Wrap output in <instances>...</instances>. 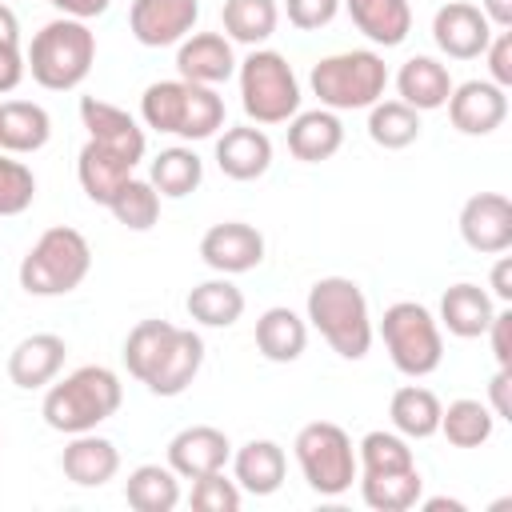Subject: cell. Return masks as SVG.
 <instances>
[{
	"label": "cell",
	"instance_id": "obj_42",
	"mask_svg": "<svg viewBox=\"0 0 512 512\" xmlns=\"http://www.w3.org/2000/svg\"><path fill=\"white\" fill-rule=\"evenodd\" d=\"M244 500L240 484L228 480L224 472H208V476H196L192 480V492H188V504L196 512H236Z\"/></svg>",
	"mask_w": 512,
	"mask_h": 512
},
{
	"label": "cell",
	"instance_id": "obj_16",
	"mask_svg": "<svg viewBox=\"0 0 512 512\" xmlns=\"http://www.w3.org/2000/svg\"><path fill=\"white\" fill-rule=\"evenodd\" d=\"M232 460V444L220 428L212 424H192V428H180L172 440H168V468L180 476V480H196V476H208V472H224V464Z\"/></svg>",
	"mask_w": 512,
	"mask_h": 512
},
{
	"label": "cell",
	"instance_id": "obj_49",
	"mask_svg": "<svg viewBox=\"0 0 512 512\" xmlns=\"http://www.w3.org/2000/svg\"><path fill=\"white\" fill-rule=\"evenodd\" d=\"M488 284H492V296H496L500 304H512V256H500V260H496Z\"/></svg>",
	"mask_w": 512,
	"mask_h": 512
},
{
	"label": "cell",
	"instance_id": "obj_12",
	"mask_svg": "<svg viewBox=\"0 0 512 512\" xmlns=\"http://www.w3.org/2000/svg\"><path fill=\"white\" fill-rule=\"evenodd\" d=\"M200 260L220 272V276H240V272H252L260 268L264 260V236L260 228L244 224V220H224V224H212L204 236H200Z\"/></svg>",
	"mask_w": 512,
	"mask_h": 512
},
{
	"label": "cell",
	"instance_id": "obj_17",
	"mask_svg": "<svg viewBox=\"0 0 512 512\" xmlns=\"http://www.w3.org/2000/svg\"><path fill=\"white\" fill-rule=\"evenodd\" d=\"M80 124L88 128V140L112 148L116 156H124L128 164H140L144 160V128L116 104L108 100H96V96H80Z\"/></svg>",
	"mask_w": 512,
	"mask_h": 512
},
{
	"label": "cell",
	"instance_id": "obj_43",
	"mask_svg": "<svg viewBox=\"0 0 512 512\" xmlns=\"http://www.w3.org/2000/svg\"><path fill=\"white\" fill-rule=\"evenodd\" d=\"M284 12H288V24L300 28V32H320L336 20L340 12V0H284Z\"/></svg>",
	"mask_w": 512,
	"mask_h": 512
},
{
	"label": "cell",
	"instance_id": "obj_21",
	"mask_svg": "<svg viewBox=\"0 0 512 512\" xmlns=\"http://www.w3.org/2000/svg\"><path fill=\"white\" fill-rule=\"evenodd\" d=\"M200 364H204V340H200V332L176 328L172 344L164 348V356H160L156 368L148 372L144 388H148L152 396H180V392L196 380Z\"/></svg>",
	"mask_w": 512,
	"mask_h": 512
},
{
	"label": "cell",
	"instance_id": "obj_25",
	"mask_svg": "<svg viewBox=\"0 0 512 512\" xmlns=\"http://www.w3.org/2000/svg\"><path fill=\"white\" fill-rule=\"evenodd\" d=\"M396 92L416 112H436L452 96V76L436 56H408L396 72Z\"/></svg>",
	"mask_w": 512,
	"mask_h": 512
},
{
	"label": "cell",
	"instance_id": "obj_36",
	"mask_svg": "<svg viewBox=\"0 0 512 512\" xmlns=\"http://www.w3.org/2000/svg\"><path fill=\"white\" fill-rule=\"evenodd\" d=\"M368 136H372L376 148L400 152V148L416 144V136H420V112L408 108L404 100H376L368 108Z\"/></svg>",
	"mask_w": 512,
	"mask_h": 512
},
{
	"label": "cell",
	"instance_id": "obj_41",
	"mask_svg": "<svg viewBox=\"0 0 512 512\" xmlns=\"http://www.w3.org/2000/svg\"><path fill=\"white\" fill-rule=\"evenodd\" d=\"M36 200V176L24 160H12V152H0V216H20Z\"/></svg>",
	"mask_w": 512,
	"mask_h": 512
},
{
	"label": "cell",
	"instance_id": "obj_39",
	"mask_svg": "<svg viewBox=\"0 0 512 512\" xmlns=\"http://www.w3.org/2000/svg\"><path fill=\"white\" fill-rule=\"evenodd\" d=\"M356 476H376V472H404V468H416V456L408 448V440L400 432H368L360 444H356Z\"/></svg>",
	"mask_w": 512,
	"mask_h": 512
},
{
	"label": "cell",
	"instance_id": "obj_31",
	"mask_svg": "<svg viewBox=\"0 0 512 512\" xmlns=\"http://www.w3.org/2000/svg\"><path fill=\"white\" fill-rule=\"evenodd\" d=\"M188 316L204 328H232L240 316H244V292L228 280V276H216V280H204L188 292L184 300Z\"/></svg>",
	"mask_w": 512,
	"mask_h": 512
},
{
	"label": "cell",
	"instance_id": "obj_22",
	"mask_svg": "<svg viewBox=\"0 0 512 512\" xmlns=\"http://www.w3.org/2000/svg\"><path fill=\"white\" fill-rule=\"evenodd\" d=\"M344 144V124L332 108H308L288 120V152L304 164L332 160Z\"/></svg>",
	"mask_w": 512,
	"mask_h": 512
},
{
	"label": "cell",
	"instance_id": "obj_46",
	"mask_svg": "<svg viewBox=\"0 0 512 512\" xmlns=\"http://www.w3.org/2000/svg\"><path fill=\"white\" fill-rule=\"evenodd\" d=\"M488 408L496 420H512V368H496L488 380Z\"/></svg>",
	"mask_w": 512,
	"mask_h": 512
},
{
	"label": "cell",
	"instance_id": "obj_18",
	"mask_svg": "<svg viewBox=\"0 0 512 512\" xmlns=\"http://www.w3.org/2000/svg\"><path fill=\"white\" fill-rule=\"evenodd\" d=\"M64 356H68L64 336H56V332H32V336H24V340L8 352V380H12L16 388H24V392L48 388V384L60 376Z\"/></svg>",
	"mask_w": 512,
	"mask_h": 512
},
{
	"label": "cell",
	"instance_id": "obj_23",
	"mask_svg": "<svg viewBox=\"0 0 512 512\" xmlns=\"http://www.w3.org/2000/svg\"><path fill=\"white\" fill-rule=\"evenodd\" d=\"M492 316H496L492 296H488L480 284L460 280V284L444 288V296H440V316H436V320H440V328H448L456 340H476V336L488 332Z\"/></svg>",
	"mask_w": 512,
	"mask_h": 512
},
{
	"label": "cell",
	"instance_id": "obj_37",
	"mask_svg": "<svg viewBox=\"0 0 512 512\" xmlns=\"http://www.w3.org/2000/svg\"><path fill=\"white\" fill-rule=\"evenodd\" d=\"M492 428H496V416L488 404L480 400H452L448 408H440V432L452 448H480L492 440Z\"/></svg>",
	"mask_w": 512,
	"mask_h": 512
},
{
	"label": "cell",
	"instance_id": "obj_24",
	"mask_svg": "<svg viewBox=\"0 0 512 512\" xmlns=\"http://www.w3.org/2000/svg\"><path fill=\"white\" fill-rule=\"evenodd\" d=\"M232 476L248 496H272L288 476V456L276 440H248L232 456Z\"/></svg>",
	"mask_w": 512,
	"mask_h": 512
},
{
	"label": "cell",
	"instance_id": "obj_3",
	"mask_svg": "<svg viewBox=\"0 0 512 512\" xmlns=\"http://www.w3.org/2000/svg\"><path fill=\"white\" fill-rule=\"evenodd\" d=\"M24 64L32 72V80L48 92H72L88 80L92 64H96V32L88 28V20H72V16H56L48 20L28 52Z\"/></svg>",
	"mask_w": 512,
	"mask_h": 512
},
{
	"label": "cell",
	"instance_id": "obj_27",
	"mask_svg": "<svg viewBox=\"0 0 512 512\" xmlns=\"http://www.w3.org/2000/svg\"><path fill=\"white\" fill-rule=\"evenodd\" d=\"M352 24L380 48H396L412 32V4L408 0H340Z\"/></svg>",
	"mask_w": 512,
	"mask_h": 512
},
{
	"label": "cell",
	"instance_id": "obj_38",
	"mask_svg": "<svg viewBox=\"0 0 512 512\" xmlns=\"http://www.w3.org/2000/svg\"><path fill=\"white\" fill-rule=\"evenodd\" d=\"M172 336H176L172 320H140L128 332V340H124V368H128V376H136L144 384L148 372L156 368V360L164 356V348L172 344Z\"/></svg>",
	"mask_w": 512,
	"mask_h": 512
},
{
	"label": "cell",
	"instance_id": "obj_19",
	"mask_svg": "<svg viewBox=\"0 0 512 512\" xmlns=\"http://www.w3.org/2000/svg\"><path fill=\"white\" fill-rule=\"evenodd\" d=\"M216 164L228 180H260L272 168V140L264 128L240 124V128H224L216 140Z\"/></svg>",
	"mask_w": 512,
	"mask_h": 512
},
{
	"label": "cell",
	"instance_id": "obj_7",
	"mask_svg": "<svg viewBox=\"0 0 512 512\" xmlns=\"http://www.w3.org/2000/svg\"><path fill=\"white\" fill-rule=\"evenodd\" d=\"M240 104L252 124H288L300 112V80L276 48H252L240 64Z\"/></svg>",
	"mask_w": 512,
	"mask_h": 512
},
{
	"label": "cell",
	"instance_id": "obj_33",
	"mask_svg": "<svg viewBox=\"0 0 512 512\" xmlns=\"http://www.w3.org/2000/svg\"><path fill=\"white\" fill-rule=\"evenodd\" d=\"M124 500L136 512H172L180 504V476L168 464H140L124 480Z\"/></svg>",
	"mask_w": 512,
	"mask_h": 512
},
{
	"label": "cell",
	"instance_id": "obj_8",
	"mask_svg": "<svg viewBox=\"0 0 512 512\" xmlns=\"http://www.w3.org/2000/svg\"><path fill=\"white\" fill-rule=\"evenodd\" d=\"M380 340L388 348V360L396 372L420 380V376H432L444 360V332H440V320L416 304V300H396L384 308L380 316Z\"/></svg>",
	"mask_w": 512,
	"mask_h": 512
},
{
	"label": "cell",
	"instance_id": "obj_11",
	"mask_svg": "<svg viewBox=\"0 0 512 512\" xmlns=\"http://www.w3.org/2000/svg\"><path fill=\"white\" fill-rule=\"evenodd\" d=\"M444 108H448V120L456 132L492 136L508 120V88H500L492 80H464V84H452V96Z\"/></svg>",
	"mask_w": 512,
	"mask_h": 512
},
{
	"label": "cell",
	"instance_id": "obj_4",
	"mask_svg": "<svg viewBox=\"0 0 512 512\" xmlns=\"http://www.w3.org/2000/svg\"><path fill=\"white\" fill-rule=\"evenodd\" d=\"M140 120L180 140H208L224 128V96L192 80H156L140 96Z\"/></svg>",
	"mask_w": 512,
	"mask_h": 512
},
{
	"label": "cell",
	"instance_id": "obj_9",
	"mask_svg": "<svg viewBox=\"0 0 512 512\" xmlns=\"http://www.w3.org/2000/svg\"><path fill=\"white\" fill-rule=\"evenodd\" d=\"M292 448H296L300 476L316 496H344L352 488V480L360 472L356 468V444L340 424L312 420L296 432Z\"/></svg>",
	"mask_w": 512,
	"mask_h": 512
},
{
	"label": "cell",
	"instance_id": "obj_50",
	"mask_svg": "<svg viewBox=\"0 0 512 512\" xmlns=\"http://www.w3.org/2000/svg\"><path fill=\"white\" fill-rule=\"evenodd\" d=\"M480 12L492 28H512V0H480Z\"/></svg>",
	"mask_w": 512,
	"mask_h": 512
},
{
	"label": "cell",
	"instance_id": "obj_15",
	"mask_svg": "<svg viewBox=\"0 0 512 512\" xmlns=\"http://www.w3.org/2000/svg\"><path fill=\"white\" fill-rule=\"evenodd\" d=\"M236 64L240 60H236L232 40L224 32H188L176 44V72H180V80L216 88L228 76H236Z\"/></svg>",
	"mask_w": 512,
	"mask_h": 512
},
{
	"label": "cell",
	"instance_id": "obj_29",
	"mask_svg": "<svg viewBox=\"0 0 512 512\" xmlns=\"http://www.w3.org/2000/svg\"><path fill=\"white\" fill-rule=\"evenodd\" d=\"M52 136V116L32 100H4L0 104V148L12 156L40 152Z\"/></svg>",
	"mask_w": 512,
	"mask_h": 512
},
{
	"label": "cell",
	"instance_id": "obj_51",
	"mask_svg": "<svg viewBox=\"0 0 512 512\" xmlns=\"http://www.w3.org/2000/svg\"><path fill=\"white\" fill-rule=\"evenodd\" d=\"M0 44H20V20L4 0H0Z\"/></svg>",
	"mask_w": 512,
	"mask_h": 512
},
{
	"label": "cell",
	"instance_id": "obj_13",
	"mask_svg": "<svg viewBox=\"0 0 512 512\" xmlns=\"http://www.w3.org/2000/svg\"><path fill=\"white\" fill-rule=\"evenodd\" d=\"M200 20V0H132L128 28L144 48L180 44Z\"/></svg>",
	"mask_w": 512,
	"mask_h": 512
},
{
	"label": "cell",
	"instance_id": "obj_14",
	"mask_svg": "<svg viewBox=\"0 0 512 512\" xmlns=\"http://www.w3.org/2000/svg\"><path fill=\"white\" fill-rule=\"evenodd\" d=\"M492 24L488 16L468 4V0H448L436 16H432V40L448 60H476L484 56L488 40H492Z\"/></svg>",
	"mask_w": 512,
	"mask_h": 512
},
{
	"label": "cell",
	"instance_id": "obj_40",
	"mask_svg": "<svg viewBox=\"0 0 512 512\" xmlns=\"http://www.w3.org/2000/svg\"><path fill=\"white\" fill-rule=\"evenodd\" d=\"M108 212L116 216V224H124L128 232H148L156 220H160V192L140 180V176H128L120 184V192L108 200Z\"/></svg>",
	"mask_w": 512,
	"mask_h": 512
},
{
	"label": "cell",
	"instance_id": "obj_30",
	"mask_svg": "<svg viewBox=\"0 0 512 512\" xmlns=\"http://www.w3.org/2000/svg\"><path fill=\"white\" fill-rule=\"evenodd\" d=\"M440 396L424 384H404L392 392V404H388V416H392V428L404 436V440H428L440 432Z\"/></svg>",
	"mask_w": 512,
	"mask_h": 512
},
{
	"label": "cell",
	"instance_id": "obj_45",
	"mask_svg": "<svg viewBox=\"0 0 512 512\" xmlns=\"http://www.w3.org/2000/svg\"><path fill=\"white\" fill-rule=\"evenodd\" d=\"M492 340V356H496V368H512V308H496L488 332Z\"/></svg>",
	"mask_w": 512,
	"mask_h": 512
},
{
	"label": "cell",
	"instance_id": "obj_52",
	"mask_svg": "<svg viewBox=\"0 0 512 512\" xmlns=\"http://www.w3.org/2000/svg\"><path fill=\"white\" fill-rule=\"evenodd\" d=\"M424 508H428V512H440V508H448V512H464V504H460V500H444V496H436V500H428Z\"/></svg>",
	"mask_w": 512,
	"mask_h": 512
},
{
	"label": "cell",
	"instance_id": "obj_26",
	"mask_svg": "<svg viewBox=\"0 0 512 512\" xmlns=\"http://www.w3.org/2000/svg\"><path fill=\"white\" fill-rule=\"evenodd\" d=\"M256 348L264 360L272 364H292L304 356L308 348V320L296 316L292 308L276 304V308H264L260 320H256Z\"/></svg>",
	"mask_w": 512,
	"mask_h": 512
},
{
	"label": "cell",
	"instance_id": "obj_34",
	"mask_svg": "<svg viewBox=\"0 0 512 512\" xmlns=\"http://www.w3.org/2000/svg\"><path fill=\"white\" fill-rule=\"evenodd\" d=\"M220 20H224V36L232 44L260 48L280 24V8H276V0H224Z\"/></svg>",
	"mask_w": 512,
	"mask_h": 512
},
{
	"label": "cell",
	"instance_id": "obj_35",
	"mask_svg": "<svg viewBox=\"0 0 512 512\" xmlns=\"http://www.w3.org/2000/svg\"><path fill=\"white\" fill-rule=\"evenodd\" d=\"M360 480V496L372 512H408L420 504L424 480L416 468L404 472H376V476H356Z\"/></svg>",
	"mask_w": 512,
	"mask_h": 512
},
{
	"label": "cell",
	"instance_id": "obj_32",
	"mask_svg": "<svg viewBox=\"0 0 512 512\" xmlns=\"http://www.w3.org/2000/svg\"><path fill=\"white\" fill-rule=\"evenodd\" d=\"M200 180H204V160L184 144L156 152L148 164V184L168 200H184L188 192L200 188Z\"/></svg>",
	"mask_w": 512,
	"mask_h": 512
},
{
	"label": "cell",
	"instance_id": "obj_1",
	"mask_svg": "<svg viewBox=\"0 0 512 512\" xmlns=\"http://www.w3.org/2000/svg\"><path fill=\"white\" fill-rule=\"evenodd\" d=\"M124 400V384L112 368L104 364H84L68 372L64 380H52L40 404V416L52 432L76 436V432H96L108 416H116Z\"/></svg>",
	"mask_w": 512,
	"mask_h": 512
},
{
	"label": "cell",
	"instance_id": "obj_48",
	"mask_svg": "<svg viewBox=\"0 0 512 512\" xmlns=\"http://www.w3.org/2000/svg\"><path fill=\"white\" fill-rule=\"evenodd\" d=\"M60 16H72V20H96V16H104L108 12V4L112 0H48Z\"/></svg>",
	"mask_w": 512,
	"mask_h": 512
},
{
	"label": "cell",
	"instance_id": "obj_47",
	"mask_svg": "<svg viewBox=\"0 0 512 512\" xmlns=\"http://www.w3.org/2000/svg\"><path fill=\"white\" fill-rule=\"evenodd\" d=\"M28 64H24V52L20 44H0V96L4 92H16L20 80H24Z\"/></svg>",
	"mask_w": 512,
	"mask_h": 512
},
{
	"label": "cell",
	"instance_id": "obj_28",
	"mask_svg": "<svg viewBox=\"0 0 512 512\" xmlns=\"http://www.w3.org/2000/svg\"><path fill=\"white\" fill-rule=\"evenodd\" d=\"M132 168H136V164H128L124 156H116L112 148H104V144H96V140H84V148H80V156H76V180H80L84 196H88L92 204H104V208H108V200L120 192V184L132 176Z\"/></svg>",
	"mask_w": 512,
	"mask_h": 512
},
{
	"label": "cell",
	"instance_id": "obj_2",
	"mask_svg": "<svg viewBox=\"0 0 512 512\" xmlns=\"http://www.w3.org/2000/svg\"><path fill=\"white\" fill-rule=\"evenodd\" d=\"M304 320L328 340V348L344 360H364L372 348V312H368V296L360 292L356 280L348 276H320L308 288L304 300Z\"/></svg>",
	"mask_w": 512,
	"mask_h": 512
},
{
	"label": "cell",
	"instance_id": "obj_6",
	"mask_svg": "<svg viewBox=\"0 0 512 512\" xmlns=\"http://www.w3.org/2000/svg\"><path fill=\"white\" fill-rule=\"evenodd\" d=\"M308 84H312V96L320 100V108L356 112V108H372L384 96V88H388V64L372 48L332 52V56H324V60L312 64Z\"/></svg>",
	"mask_w": 512,
	"mask_h": 512
},
{
	"label": "cell",
	"instance_id": "obj_10",
	"mask_svg": "<svg viewBox=\"0 0 512 512\" xmlns=\"http://www.w3.org/2000/svg\"><path fill=\"white\" fill-rule=\"evenodd\" d=\"M460 236L480 256H500L512 248V200L504 192H476L460 208Z\"/></svg>",
	"mask_w": 512,
	"mask_h": 512
},
{
	"label": "cell",
	"instance_id": "obj_5",
	"mask_svg": "<svg viewBox=\"0 0 512 512\" xmlns=\"http://www.w3.org/2000/svg\"><path fill=\"white\" fill-rule=\"evenodd\" d=\"M92 272V248L84 232L56 224L40 232V240L20 260V288L28 296H68L76 292Z\"/></svg>",
	"mask_w": 512,
	"mask_h": 512
},
{
	"label": "cell",
	"instance_id": "obj_20",
	"mask_svg": "<svg viewBox=\"0 0 512 512\" xmlns=\"http://www.w3.org/2000/svg\"><path fill=\"white\" fill-rule=\"evenodd\" d=\"M60 468L76 488H104L120 472V452L96 432H76L60 452Z\"/></svg>",
	"mask_w": 512,
	"mask_h": 512
},
{
	"label": "cell",
	"instance_id": "obj_44",
	"mask_svg": "<svg viewBox=\"0 0 512 512\" xmlns=\"http://www.w3.org/2000/svg\"><path fill=\"white\" fill-rule=\"evenodd\" d=\"M484 56H488V76H492V84L512 88V32H508V28H496V32H492Z\"/></svg>",
	"mask_w": 512,
	"mask_h": 512
}]
</instances>
